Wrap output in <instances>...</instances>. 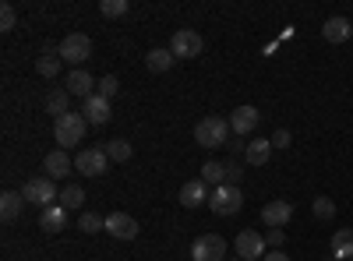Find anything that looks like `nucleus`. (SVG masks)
I'll return each instance as SVG.
<instances>
[{
  "label": "nucleus",
  "mask_w": 353,
  "mask_h": 261,
  "mask_svg": "<svg viewBox=\"0 0 353 261\" xmlns=\"http://www.w3.org/2000/svg\"><path fill=\"white\" fill-rule=\"evenodd\" d=\"M88 131V121L81 117V113H64L61 121H53V141H57V149H74V145L85 138Z\"/></svg>",
  "instance_id": "nucleus-1"
},
{
  "label": "nucleus",
  "mask_w": 353,
  "mask_h": 261,
  "mask_svg": "<svg viewBox=\"0 0 353 261\" xmlns=\"http://www.w3.org/2000/svg\"><path fill=\"white\" fill-rule=\"evenodd\" d=\"M194 141L201 145V149H219V145L230 141V121H223V117H201L194 124Z\"/></svg>",
  "instance_id": "nucleus-2"
},
{
  "label": "nucleus",
  "mask_w": 353,
  "mask_h": 261,
  "mask_svg": "<svg viewBox=\"0 0 353 261\" xmlns=\"http://www.w3.org/2000/svg\"><path fill=\"white\" fill-rule=\"evenodd\" d=\"M209 209H212L216 216H237V212L244 209V191H241V187H230V184L212 187V194H209Z\"/></svg>",
  "instance_id": "nucleus-3"
},
{
  "label": "nucleus",
  "mask_w": 353,
  "mask_h": 261,
  "mask_svg": "<svg viewBox=\"0 0 353 261\" xmlns=\"http://www.w3.org/2000/svg\"><path fill=\"white\" fill-rule=\"evenodd\" d=\"M21 194H25V201H32V205H39V209H50V205L61 201L57 180H50V177H32V180L21 187Z\"/></svg>",
  "instance_id": "nucleus-4"
},
{
  "label": "nucleus",
  "mask_w": 353,
  "mask_h": 261,
  "mask_svg": "<svg viewBox=\"0 0 353 261\" xmlns=\"http://www.w3.org/2000/svg\"><path fill=\"white\" fill-rule=\"evenodd\" d=\"M57 53H61V61H68V64H85L88 56H92V39H88L85 32H71V36H64L61 39V46H57Z\"/></svg>",
  "instance_id": "nucleus-5"
},
{
  "label": "nucleus",
  "mask_w": 353,
  "mask_h": 261,
  "mask_svg": "<svg viewBox=\"0 0 353 261\" xmlns=\"http://www.w3.org/2000/svg\"><path fill=\"white\" fill-rule=\"evenodd\" d=\"M201 50H205V43L194 28H176L173 39H170V53L176 61H194V56H201Z\"/></svg>",
  "instance_id": "nucleus-6"
},
{
  "label": "nucleus",
  "mask_w": 353,
  "mask_h": 261,
  "mask_svg": "<svg viewBox=\"0 0 353 261\" xmlns=\"http://www.w3.org/2000/svg\"><path fill=\"white\" fill-rule=\"evenodd\" d=\"M233 251L244 261H258L269 254V244H265V233H254V229H241L237 240H233Z\"/></svg>",
  "instance_id": "nucleus-7"
},
{
  "label": "nucleus",
  "mask_w": 353,
  "mask_h": 261,
  "mask_svg": "<svg viewBox=\"0 0 353 261\" xmlns=\"http://www.w3.org/2000/svg\"><path fill=\"white\" fill-rule=\"evenodd\" d=\"M223 254H226V240L219 233H201L191 244V258L194 261H223Z\"/></svg>",
  "instance_id": "nucleus-8"
},
{
  "label": "nucleus",
  "mask_w": 353,
  "mask_h": 261,
  "mask_svg": "<svg viewBox=\"0 0 353 261\" xmlns=\"http://www.w3.org/2000/svg\"><path fill=\"white\" fill-rule=\"evenodd\" d=\"M106 163H110V156H106L103 149H81V152L74 156V169L81 173V177H103Z\"/></svg>",
  "instance_id": "nucleus-9"
},
{
  "label": "nucleus",
  "mask_w": 353,
  "mask_h": 261,
  "mask_svg": "<svg viewBox=\"0 0 353 261\" xmlns=\"http://www.w3.org/2000/svg\"><path fill=\"white\" fill-rule=\"evenodd\" d=\"M290 219H293V205H290L286 198H276V201H269V205L261 209V222L269 226V229H283Z\"/></svg>",
  "instance_id": "nucleus-10"
},
{
  "label": "nucleus",
  "mask_w": 353,
  "mask_h": 261,
  "mask_svg": "<svg viewBox=\"0 0 353 261\" xmlns=\"http://www.w3.org/2000/svg\"><path fill=\"white\" fill-rule=\"evenodd\" d=\"M96 85H99V81H96L92 74H88L85 67H74V71H71V74L64 78V89H68L71 96H78L81 103H85L88 96H96V92H92V89H96Z\"/></svg>",
  "instance_id": "nucleus-11"
},
{
  "label": "nucleus",
  "mask_w": 353,
  "mask_h": 261,
  "mask_svg": "<svg viewBox=\"0 0 353 261\" xmlns=\"http://www.w3.org/2000/svg\"><path fill=\"white\" fill-rule=\"evenodd\" d=\"M81 117L88 121V124H96V127H103V124H110V99H103L99 92L96 96H88L85 103H81Z\"/></svg>",
  "instance_id": "nucleus-12"
},
{
  "label": "nucleus",
  "mask_w": 353,
  "mask_h": 261,
  "mask_svg": "<svg viewBox=\"0 0 353 261\" xmlns=\"http://www.w3.org/2000/svg\"><path fill=\"white\" fill-rule=\"evenodd\" d=\"M258 121H261V113H258L254 106H237V109L230 113V131L241 134V138H248V134L258 127Z\"/></svg>",
  "instance_id": "nucleus-13"
},
{
  "label": "nucleus",
  "mask_w": 353,
  "mask_h": 261,
  "mask_svg": "<svg viewBox=\"0 0 353 261\" xmlns=\"http://www.w3.org/2000/svg\"><path fill=\"white\" fill-rule=\"evenodd\" d=\"M106 233L117 237V240H134L138 237V222L128 212H113V216H106Z\"/></svg>",
  "instance_id": "nucleus-14"
},
{
  "label": "nucleus",
  "mask_w": 353,
  "mask_h": 261,
  "mask_svg": "<svg viewBox=\"0 0 353 261\" xmlns=\"http://www.w3.org/2000/svg\"><path fill=\"white\" fill-rule=\"evenodd\" d=\"M43 169H46V177H50V180H64L68 173L74 169V159H71L64 149H53V152L43 159Z\"/></svg>",
  "instance_id": "nucleus-15"
},
{
  "label": "nucleus",
  "mask_w": 353,
  "mask_h": 261,
  "mask_svg": "<svg viewBox=\"0 0 353 261\" xmlns=\"http://www.w3.org/2000/svg\"><path fill=\"white\" fill-rule=\"evenodd\" d=\"M205 201H209V184H205L201 177L198 180H188L181 187V205L184 209H198V205H205Z\"/></svg>",
  "instance_id": "nucleus-16"
},
{
  "label": "nucleus",
  "mask_w": 353,
  "mask_h": 261,
  "mask_svg": "<svg viewBox=\"0 0 353 261\" xmlns=\"http://www.w3.org/2000/svg\"><path fill=\"white\" fill-rule=\"evenodd\" d=\"M321 36H325V43H346L350 36H353V25H350V18H329L325 25H321Z\"/></svg>",
  "instance_id": "nucleus-17"
},
{
  "label": "nucleus",
  "mask_w": 353,
  "mask_h": 261,
  "mask_svg": "<svg viewBox=\"0 0 353 261\" xmlns=\"http://www.w3.org/2000/svg\"><path fill=\"white\" fill-rule=\"evenodd\" d=\"M269 156H272V141L269 138H251L248 141V149H244L248 166H265V163H269Z\"/></svg>",
  "instance_id": "nucleus-18"
},
{
  "label": "nucleus",
  "mask_w": 353,
  "mask_h": 261,
  "mask_svg": "<svg viewBox=\"0 0 353 261\" xmlns=\"http://www.w3.org/2000/svg\"><path fill=\"white\" fill-rule=\"evenodd\" d=\"M332 258H339V261L353 258V229L350 226H343V229L332 233Z\"/></svg>",
  "instance_id": "nucleus-19"
},
{
  "label": "nucleus",
  "mask_w": 353,
  "mask_h": 261,
  "mask_svg": "<svg viewBox=\"0 0 353 261\" xmlns=\"http://www.w3.org/2000/svg\"><path fill=\"white\" fill-rule=\"evenodd\" d=\"M39 226L46 229V233H61V229L68 226V212H64L61 205H50V209H43V216H39Z\"/></svg>",
  "instance_id": "nucleus-20"
},
{
  "label": "nucleus",
  "mask_w": 353,
  "mask_h": 261,
  "mask_svg": "<svg viewBox=\"0 0 353 261\" xmlns=\"http://www.w3.org/2000/svg\"><path fill=\"white\" fill-rule=\"evenodd\" d=\"M173 61H176V56L170 50H149V53H145V67H149L152 74H166L173 67Z\"/></svg>",
  "instance_id": "nucleus-21"
},
{
  "label": "nucleus",
  "mask_w": 353,
  "mask_h": 261,
  "mask_svg": "<svg viewBox=\"0 0 353 261\" xmlns=\"http://www.w3.org/2000/svg\"><path fill=\"white\" fill-rule=\"evenodd\" d=\"M68 106H71V92H68V89H53V92L46 96V113H53V121H61L64 113H71Z\"/></svg>",
  "instance_id": "nucleus-22"
},
{
  "label": "nucleus",
  "mask_w": 353,
  "mask_h": 261,
  "mask_svg": "<svg viewBox=\"0 0 353 261\" xmlns=\"http://www.w3.org/2000/svg\"><path fill=\"white\" fill-rule=\"evenodd\" d=\"M21 201H25V194H21V191H4V194H0V216H4L8 222H11V219H18Z\"/></svg>",
  "instance_id": "nucleus-23"
},
{
  "label": "nucleus",
  "mask_w": 353,
  "mask_h": 261,
  "mask_svg": "<svg viewBox=\"0 0 353 261\" xmlns=\"http://www.w3.org/2000/svg\"><path fill=\"white\" fill-rule=\"evenodd\" d=\"M61 53H57V50H46L43 56H39V61H36V71L43 74V78H57V74H61Z\"/></svg>",
  "instance_id": "nucleus-24"
},
{
  "label": "nucleus",
  "mask_w": 353,
  "mask_h": 261,
  "mask_svg": "<svg viewBox=\"0 0 353 261\" xmlns=\"http://www.w3.org/2000/svg\"><path fill=\"white\" fill-rule=\"evenodd\" d=\"M201 180H205V184H212V187H223V184H226V163L209 159V163L201 166Z\"/></svg>",
  "instance_id": "nucleus-25"
},
{
  "label": "nucleus",
  "mask_w": 353,
  "mask_h": 261,
  "mask_svg": "<svg viewBox=\"0 0 353 261\" xmlns=\"http://www.w3.org/2000/svg\"><path fill=\"white\" fill-rule=\"evenodd\" d=\"M103 152L110 156V163H128V159H131V141L113 138V141H106V145H103Z\"/></svg>",
  "instance_id": "nucleus-26"
},
{
  "label": "nucleus",
  "mask_w": 353,
  "mask_h": 261,
  "mask_svg": "<svg viewBox=\"0 0 353 261\" xmlns=\"http://www.w3.org/2000/svg\"><path fill=\"white\" fill-rule=\"evenodd\" d=\"M81 201H85V191L78 184H68V187H61V201H57V205H61L64 212H74Z\"/></svg>",
  "instance_id": "nucleus-27"
},
{
  "label": "nucleus",
  "mask_w": 353,
  "mask_h": 261,
  "mask_svg": "<svg viewBox=\"0 0 353 261\" xmlns=\"http://www.w3.org/2000/svg\"><path fill=\"white\" fill-rule=\"evenodd\" d=\"M78 229L81 233H99V229H106V219L96 216V212H81L78 216Z\"/></svg>",
  "instance_id": "nucleus-28"
},
{
  "label": "nucleus",
  "mask_w": 353,
  "mask_h": 261,
  "mask_svg": "<svg viewBox=\"0 0 353 261\" xmlns=\"http://www.w3.org/2000/svg\"><path fill=\"white\" fill-rule=\"evenodd\" d=\"M311 212H314V219H332V216H336V201L325 198V194H318V198L311 201Z\"/></svg>",
  "instance_id": "nucleus-29"
},
{
  "label": "nucleus",
  "mask_w": 353,
  "mask_h": 261,
  "mask_svg": "<svg viewBox=\"0 0 353 261\" xmlns=\"http://www.w3.org/2000/svg\"><path fill=\"white\" fill-rule=\"evenodd\" d=\"M128 11H131L128 0H103V4H99V14L103 18H124Z\"/></svg>",
  "instance_id": "nucleus-30"
},
{
  "label": "nucleus",
  "mask_w": 353,
  "mask_h": 261,
  "mask_svg": "<svg viewBox=\"0 0 353 261\" xmlns=\"http://www.w3.org/2000/svg\"><path fill=\"white\" fill-rule=\"evenodd\" d=\"M14 25H18V11L11 4H0V32H11Z\"/></svg>",
  "instance_id": "nucleus-31"
},
{
  "label": "nucleus",
  "mask_w": 353,
  "mask_h": 261,
  "mask_svg": "<svg viewBox=\"0 0 353 261\" xmlns=\"http://www.w3.org/2000/svg\"><path fill=\"white\" fill-rule=\"evenodd\" d=\"M117 89H121V81H117L113 74H106V78H99V85H96V92H99L103 99H113V96H117Z\"/></svg>",
  "instance_id": "nucleus-32"
},
{
  "label": "nucleus",
  "mask_w": 353,
  "mask_h": 261,
  "mask_svg": "<svg viewBox=\"0 0 353 261\" xmlns=\"http://www.w3.org/2000/svg\"><path fill=\"white\" fill-rule=\"evenodd\" d=\"M241 180H244V166H241L237 159H230V163H226V184H230V187H241Z\"/></svg>",
  "instance_id": "nucleus-33"
},
{
  "label": "nucleus",
  "mask_w": 353,
  "mask_h": 261,
  "mask_svg": "<svg viewBox=\"0 0 353 261\" xmlns=\"http://www.w3.org/2000/svg\"><path fill=\"white\" fill-rule=\"evenodd\" d=\"M265 244H269V251H283L286 233H283V229H265Z\"/></svg>",
  "instance_id": "nucleus-34"
},
{
  "label": "nucleus",
  "mask_w": 353,
  "mask_h": 261,
  "mask_svg": "<svg viewBox=\"0 0 353 261\" xmlns=\"http://www.w3.org/2000/svg\"><path fill=\"white\" fill-rule=\"evenodd\" d=\"M269 141H272V149H290V141H293V134H290L286 127H279V131H276V134H272Z\"/></svg>",
  "instance_id": "nucleus-35"
},
{
  "label": "nucleus",
  "mask_w": 353,
  "mask_h": 261,
  "mask_svg": "<svg viewBox=\"0 0 353 261\" xmlns=\"http://www.w3.org/2000/svg\"><path fill=\"white\" fill-rule=\"evenodd\" d=\"M261 261H290V254H283V251H269Z\"/></svg>",
  "instance_id": "nucleus-36"
},
{
  "label": "nucleus",
  "mask_w": 353,
  "mask_h": 261,
  "mask_svg": "<svg viewBox=\"0 0 353 261\" xmlns=\"http://www.w3.org/2000/svg\"><path fill=\"white\" fill-rule=\"evenodd\" d=\"M230 261H244V258H230Z\"/></svg>",
  "instance_id": "nucleus-37"
},
{
  "label": "nucleus",
  "mask_w": 353,
  "mask_h": 261,
  "mask_svg": "<svg viewBox=\"0 0 353 261\" xmlns=\"http://www.w3.org/2000/svg\"><path fill=\"white\" fill-rule=\"evenodd\" d=\"M350 25H353V18H350Z\"/></svg>",
  "instance_id": "nucleus-38"
},
{
  "label": "nucleus",
  "mask_w": 353,
  "mask_h": 261,
  "mask_svg": "<svg viewBox=\"0 0 353 261\" xmlns=\"http://www.w3.org/2000/svg\"><path fill=\"white\" fill-rule=\"evenodd\" d=\"M350 261H353V258H350Z\"/></svg>",
  "instance_id": "nucleus-39"
}]
</instances>
